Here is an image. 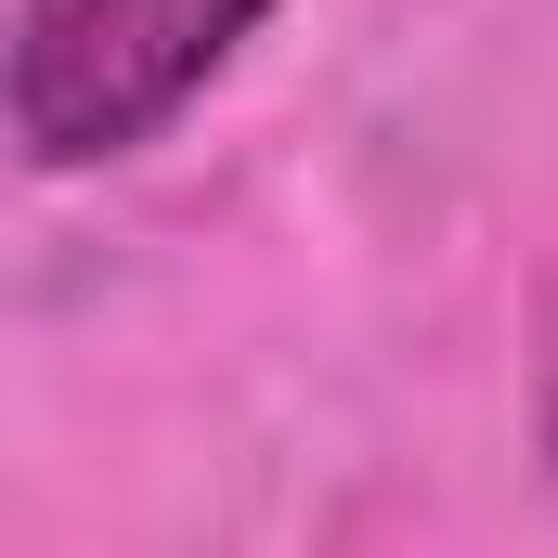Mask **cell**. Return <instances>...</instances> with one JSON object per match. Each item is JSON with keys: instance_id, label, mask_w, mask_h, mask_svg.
<instances>
[{"instance_id": "6da1fadb", "label": "cell", "mask_w": 558, "mask_h": 558, "mask_svg": "<svg viewBox=\"0 0 558 558\" xmlns=\"http://www.w3.org/2000/svg\"><path fill=\"white\" fill-rule=\"evenodd\" d=\"M260 26H274V0H13L0 118L39 169L143 156Z\"/></svg>"}]
</instances>
